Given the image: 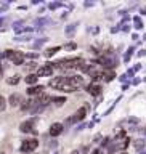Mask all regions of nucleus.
I'll use <instances>...</instances> for the list:
<instances>
[{"instance_id": "f257e3e1", "label": "nucleus", "mask_w": 146, "mask_h": 154, "mask_svg": "<svg viewBox=\"0 0 146 154\" xmlns=\"http://www.w3.org/2000/svg\"><path fill=\"white\" fill-rule=\"evenodd\" d=\"M48 85L51 88H56L63 91V93H72V91L77 90V87H74L71 84V77H64V75H60V77H55L48 82Z\"/></svg>"}, {"instance_id": "f03ea898", "label": "nucleus", "mask_w": 146, "mask_h": 154, "mask_svg": "<svg viewBox=\"0 0 146 154\" xmlns=\"http://www.w3.org/2000/svg\"><path fill=\"white\" fill-rule=\"evenodd\" d=\"M84 64V60L79 56H72V58H63V60L53 63L55 69H61V71H67V69H79Z\"/></svg>"}, {"instance_id": "7ed1b4c3", "label": "nucleus", "mask_w": 146, "mask_h": 154, "mask_svg": "<svg viewBox=\"0 0 146 154\" xmlns=\"http://www.w3.org/2000/svg\"><path fill=\"white\" fill-rule=\"evenodd\" d=\"M2 58L3 60H10L14 66H21L24 63V60H26V55L23 51H18V50H5Z\"/></svg>"}, {"instance_id": "20e7f679", "label": "nucleus", "mask_w": 146, "mask_h": 154, "mask_svg": "<svg viewBox=\"0 0 146 154\" xmlns=\"http://www.w3.org/2000/svg\"><path fill=\"white\" fill-rule=\"evenodd\" d=\"M39 146V140L36 138H31V140H24V141L21 143V146H19V151L24 152V154H29V152H32V151H36Z\"/></svg>"}, {"instance_id": "39448f33", "label": "nucleus", "mask_w": 146, "mask_h": 154, "mask_svg": "<svg viewBox=\"0 0 146 154\" xmlns=\"http://www.w3.org/2000/svg\"><path fill=\"white\" fill-rule=\"evenodd\" d=\"M85 116H87V108H79V111H77L76 114H72L71 117L64 122V125H72V124L79 122V120H84Z\"/></svg>"}, {"instance_id": "423d86ee", "label": "nucleus", "mask_w": 146, "mask_h": 154, "mask_svg": "<svg viewBox=\"0 0 146 154\" xmlns=\"http://www.w3.org/2000/svg\"><path fill=\"white\" fill-rule=\"evenodd\" d=\"M98 63H101V66H104V69H111V71L117 66V61H116V58L113 55H111V56L109 55L101 56L100 60H98Z\"/></svg>"}, {"instance_id": "0eeeda50", "label": "nucleus", "mask_w": 146, "mask_h": 154, "mask_svg": "<svg viewBox=\"0 0 146 154\" xmlns=\"http://www.w3.org/2000/svg\"><path fill=\"white\" fill-rule=\"evenodd\" d=\"M53 69H55L53 63H47V64H43L37 69V75L39 77H48V75L53 74Z\"/></svg>"}, {"instance_id": "6e6552de", "label": "nucleus", "mask_w": 146, "mask_h": 154, "mask_svg": "<svg viewBox=\"0 0 146 154\" xmlns=\"http://www.w3.org/2000/svg\"><path fill=\"white\" fill-rule=\"evenodd\" d=\"M34 122H36V119H31V120H26V122H23L21 125H19V130H21L23 133H36V130H34Z\"/></svg>"}, {"instance_id": "1a4fd4ad", "label": "nucleus", "mask_w": 146, "mask_h": 154, "mask_svg": "<svg viewBox=\"0 0 146 154\" xmlns=\"http://www.w3.org/2000/svg\"><path fill=\"white\" fill-rule=\"evenodd\" d=\"M63 130H64V124L55 122V124H51V127H50V135L51 137H60L63 133Z\"/></svg>"}, {"instance_id": "9d476101", "label": "nucleus", "mask_w": 146, "mask_h": 154, "mask_svg": "<svg viewBox=\"0 0 146 154\" xmlns=\"http://www.w3.org/2000/svg\"><path fill=\"white\" fill-rule=\"evenodd\" d=\"M101 85H98V84H90V85H87V91L92 95V96H98V95H101Z\"/></svg>"}, {"instance_id": "9b49d317", "label": "nucleus", "mask_w": 146, "mask_h": 154, "mask_svg": "<svg viewBox=\"0 0 146 154\" xmlns=\"http://www.w3.org/2000/svg\"><path fill=\"white\" fill-rule=\"evenodd\" d=\"M43 93V85H34V87H29L27 88V95H31V96H40Z\"/></svg>"}, {"instance_id": "f8f14e48", "label": "nucleus", "mask_w": 146, "mask_h": 154, "mask_svg": "<svg viewBox=\"0 0 146 154\" xmlns=\"http://www.w3.org/2000/svg\"><path fill=\"white\" fill-rule=\"evenodd\" d=\"M8 101H10V104H11V106H21V103H23V98H21V95L13 93V95H10Z\"/></svg>"}, {"instance_id": "ddd939ff", "label": "nucleus", "mask_w": 146, "mask_h": 154, "mask_svg": "<svg viewBox=\"0 0 146 154\" xmlns=\"http://www.w3.org/2000/svg\"><path fill=\"white\" fill-rule=\"evenodd\" d=\"M37 80H39V75H37V74H27V77H26V84L31 85V87L36 85Z\"/></svg>"}, {"instance_id": "4468645a", "label": "nucleus", "mask_w": 146, "mask_h": 154, "mask_svg": "<svg viewBox=\"0 0 146 154\" xmlns=\"http://www.w3.org/2000/svg\"><path fill=\"white\" fill-rule=\"evenodd\" d=\"M114 77H116V75H114V72L111 71V69H104V71H103V80H104V82H111Z\"/></svg>"}, {"instance_id": "2eb2a0df", "label": "nucleus", "mask_w": 146, "mask_h": 154, "mask_svg": "<svg viewBox=\"0 0 146 154\" xmlns=\"http://www.w3.org/2000/svg\"><path fill=\"white\" fill-rule=\"evenodd\" d=\"M77 26H79V23H72V24H69V26H66V29H64V32H66V35H72L74 34V31L77 29Z\"/></svg>"}, {"instance_id": "dca6fc26", "label": "nucleus", "mask_w": 146, "mask_h": 154, "mask_svg": "<svg viewBox=\"0 0 146 154\" xmlns=\"http://www.w3.org/2000/svg\"><path fill=\"white\" fill-rule=\"evenodd\" d=\"M60 50H61V47H51V48H48V50L45 51V56L50 58V56H53V55H56Z\"/></svg>"}, {"instance_id": "f3484780", "label": "nucleus", "mask_w": 146, "mask_h": 154, "mask_svg": "<svg viewBox=\"0 0 146 154\" xmlns=\"http://www.w3.org/2000/svg\"><path fill=\"white\" fill-rule=\"evenodd\" d=\"M51 23V19H48V18H39V19H36V21H34V24H36V26H39V24H40V26H43V24H50Z\"/></svg>"}, {"instance_id": "a211bd4d", "label": "nucleus", "mask_w": 146, "mask_h": 154, "mask_svg": "<svg viewBox=\"0 0 146 154\" xmlns=\"http://www.w3.org/2000/svg\"><path fill=\"white\" fill-rule=\"evenodd\" d=\"M18 82H19V75H18V74H14V75L10 77V79H7V84H8V85H16Z\"/></svg>"}, {"instance_id": "6ab92c4d", "label": "nucleus", "mask_w": 146, "mask_h": 154, "mask_svg": "<svg viewBox=\"0 0 146 154\" xmlns=\"http://www.w3.org/2000/svg\"><path fill=\"white\" fill-rule=\"evenodd\" d=\"M53 103L56 106H61L63 103H66V98L64 96H53Z\"/></svg>"}, {"instance_id": "aec40b11", "label": "nucleus", "mask_w": 146, "mask_h": 154, "mask_svg": "<svg viewBox=\"0 0 146 154\" xmlns=\"http://www.w3.org/2000/svg\"><path fill=\"white\" fill-rule=\"evenodd\" d=\"M133 21H135V27H137V29H141V27H143V24H141V19H140V16H135V18H133Z\"/></svg>"}, {"instance_id": "412c9836", "label": "nucleus", "mask_w": 146, "mask_h": 154, "mask_svg": "<svg viewBox=\"0 0 146 154\" xmlns=\"http://www.w3.org/2000/svg\"><path fill=\"white\" fill-rule=\"evenodd\" d=\"M133 144H135V148H137V149H141V148H144V140H137Z\"/></svg>"}, {"instance_id": "4be33fe9", "label": "nucleus", "mask_w": 146, "mask_h": 154, "mask_svg": "<svg viewBox=\"0 0 146 154\" xmlns=\"http://www.w3.org/2000/svg\"><path fill=\"white\" fill-rule=\"evenodd\" d=\"M5 108H7V100H5L3 96H0V109L5 111Z\"/></svg>"}, {"instance_id": "5701e85b", "label": "nucleus", "mask_w": 146, "mask_h": 154, "mask_svg": "<svg viewBox=\"0 0 146 154\" xmlns=\"http://www.w3.org/2000/svg\"><path fill=\"white\" fill-rule=\"evenodd\" d=\"M31 35H23V37H16V38H14V40H19V42H21V40H31Z\"/></svg>"}, {"instance_id": "b1692460", "label": "nucleus", "mask_w": 146, "mask_h": 154, "mask_svg": "<svg viewBox=\"0 0 146 154\" xmlns=\"http://www.w3.org/2000/svg\"><path fill=\"white\" fill-rule=\"evenodd\" d=\"M92 154H103V148H96Z\"/></svg>"}, {"instance_id": "393cba45", "label": "nucleus", "mask_w": 146, "mask_h": 154, "mask_svg": "<svg viewBox=\"0 0 146 154\" xmlns=\"http://www.w3.org/2000/svg\"><path fill=\"white\" fill-rule=\"evenodd\" d=\"M58 7H61V5H60V3H50V8H51V10H56Z\"/></svg>"}, {"instance_id": "a878e982", "label": "nucleus", "mask_w": 146, "mask_h": 154, "mask_svg": "<svg viewBox=\"0 0 146 154\" xmlns=\"http://www.w3.org/2000/svg\"><path fill=\"white\" fill-rule=\"evenodd\" d=\"M138 56H146V50H140L138 51Z\"/></svg>"}, {"instance_id": "bb28decb", "label": "nucleus", "mask_w": 146, "mask_h": 154, "mask_svg": "<svg viewBox=\"0 0 146 154\" xmlns=\"http://www.w3.org/2000/svg\"><path fill=\"white\" fill-rule=\"evenodd\" d=\"M66 47H67V48H71V50H74V48H76V45H74V43H67Z\"/></svg>"}, {"instance_id": "cd10ccee", "label": "nucleus", "mask_w": 146, "mask_h": 154, "mask_svg": "<svg viewBox=\"0 0 146 154\" xmlns=\"http://www.w3.org/2000/svg\"><path fill=\"white\" fill-rule=\"evenodd\" d=\"M72 154H79V151H74V152H72Z\"/></svg>"}, {"instance_id": "c85d7f7f", "label": "nucleus", "mask_w": 146, "mask_h": 154, "mask_svg": "<svg viewBox=\"0 0 146 154\" xmlns=\"http://www.w3.org/2000/svg\"><path fill=\"white\" fill-rule=\"evenodd\" d=\"M143 40H146V34H144V35H143Z\"/></svg>"}, {"instance_id": "c756f323", "label": "nucleus", "mask_w": 146, "mask_h": 154, "mask_svg": "<svg viewBox=\"0 0 146 154\" xmlns=\"http://www.w3.org/2000/svg\"><path fill=\"white\" fill-rule=\"evenodd\" d=\"M141 154H146V151H143V152H141Z\"/></svg>"}, {"instance_id": "7c9ffc66", "label": "nucleus", "mask_w": 146, "mask_h": 154, "mask_svg": "<svg viewBox=\"0 0 146 154\" xmlns=\"http://www.w3.org/2000/svg\"><path fill=\"white\" fill-rule=\"evenodd\" d=\"M122 154H127V152H122Z\"/></svg>"}]
</instances>
